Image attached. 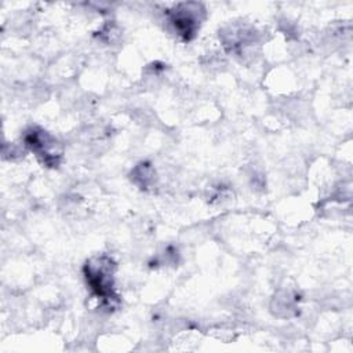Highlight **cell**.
Listing matches in <instances>:
<instances>
[{
    "label": "cell",
    "mask_w": 353,
    "mask_h": 353,
    "mask_svg": "<svg viewBox=\"0 0 353 353\" xmlns=\"http://www.w3.org/2000/svg\"><path fill=\"white\" fill-rule=\"evenodd\" d=\"M113 263L106 256H98L87 262L85 277L91 290L103 301H113Z\"/></svg>",
    "instance_id": "6da1fadb"
},
{
    "label": "cell",
    "mask_w": 353,
    "mask_h": 353,
    "mask_svg": "<svg viewBox=\"0 0 353 353\" xmlns=\"http://www.w3.org/2000/svg\"><path fill=\"white\" fill-rule=\"evenodd\" d=\"M204 10L197 3L178 4L171 12V22L175 30L185 39H190L199 28L200 14Z\"/></svg>",
    "instance_id": "7a4b0ae2"
},
{
    "label": "cell",
    "mask_w": 353,
    "mask_h": 353,
    "mask_svg": "<svg viewBox=\"0 0 353 353\" xmlns=\"http://www.w3.org/2000/svg\"><path fill=\"white\" fill-rule=\"evenodd\" d=\"M26 145L41 156L47 164H57L59 152H57V142L44 131H29L26 134Z\"/></svg>",
    "instance_id": "3957f363"
},
{
    "label": "cell",
    "mask_w": 353,
    "mask_h": 353,
    "mask_svg": "<svg viewBox=\"0 0 353 353\" xmlns=\"http://www.w3.org/2000/svg\"><path fill=\"white\" fill-rule=\"evenodd\" d=\"M132 179L141 188H148L149 183L153 181V170L148 163H142L137 165L132 171Z\"/></svg>",
    "instance_id": "277c9868"
}]
</instances>
